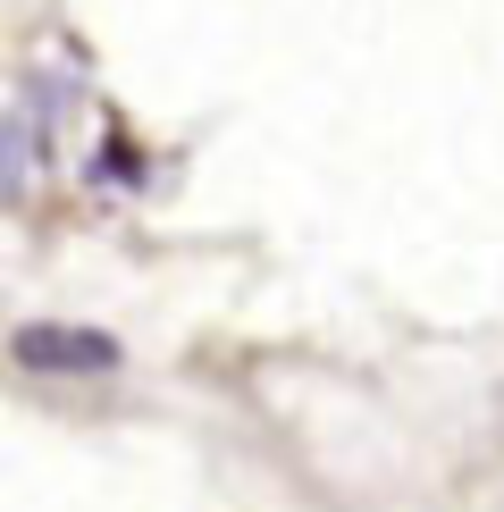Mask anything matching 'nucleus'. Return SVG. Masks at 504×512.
<instances>
[{
	"instance_id": "nucleus-1",
	"label": "nucleus",
	"mask_w": 504,
	"mask_h": 512,
	"mask_svg": "<svg viewBox=\"0 0 504 512\" xmlns=\"http://www.w3.org/2000/svg\"><path fill=\"white\" fill-rule=\"evenodd\" d=\"M9 361H17V370H42V378H110L126 353H118V336H101V328L34 319V328L9 336Z\"/></svg>"
}]
</instances>
